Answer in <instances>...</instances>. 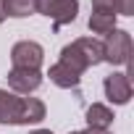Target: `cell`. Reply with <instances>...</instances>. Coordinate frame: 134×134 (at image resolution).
Here are the masks:
<instances>
[{"label":"cell","mask_w":134,"mask_h":134,"mask_svg":"<svg viewBox=\"0 0 134 134\" xmlns=\"http://www.w3.org/2000/svg\"><path fill=\"white\" fill-rule=\"evenodd\" d=\"M8 87L16 95H32L42 84V71H29V69H11L8 71Z\"/></svg>","instance_id":"52a82bcc"},{"label":"cell","mask_w":134,"mask_h":134,"mask_svg":"<svg viewBox=\"0 0 134 134\" xmlns=\"http://www.w3.org/2000/svg\"><path fill=\"white\" fill-rule=\"evenodd\" d=\"M5 19H26L34 13V0H3Z\"/></svg>","instance_id":"7c38bea8"},{"label":"cell","mask_w":134,"mask_h":134,"mask_svg":"<svg viewBox=\"0 0 134 134\" xmlns=\"http://www.w3.org/2000/svg\"><path fill=\"white\" fill-rule=\"evenodd\" d=\"M60 63H66L76 74H84L87 69L103 63V42L97 37H79L60 50Z\"/></svg>","instance_id":"7a4b0ae2"},{"label":"cell","mask_w":134,"mask_h":134,"mask_svg":"<svg viewBox=\"0 0 134 134\" xmlns=\"http://www.w3.org/2000/svg\"><path fill=\"white\" fill-rule=\"evenodd\" d=\"M29 134H53L50 129H34V131H29Z\"/></svg>","instance_id":"5bb4252c"},{"label":"cell","mask_w":134,"mask_h":134,"mask_svg":"<svg viewBox=\"0 0 134 134\" xmlns=\"http://www.w3.org/2000/svg\"><path fill=\"white\" fill-rule=\"evenodd\" d=\"M113 110L103 103H92L84 113V121H87V129H100V131H108V126L113 124Z\"/></svg>","instance_id":"9c48e42d"},{"label":"cell","mask_w":134,"mask_h":134,"mask_svg":"<svg viewBox=\"0 0 134 134\" xmlns=\"http://www.w3.org/2000/svg\"><path fill=\"white\" fill-rule=\"evenodd\" d=\"M47 108L40 97L16 95L8 90H0V124L5 126H29L45 118Z\"/></svg>","instance_id":"6da1fadb"},{"label":"cell","mask_w":134,"mask_h":134,"mask_svg":"<svg viewBox=\"0 0 134 134\" xmlns=\"http://www.w3.org/2000/svg\"><path fill=\"white\" fill-rule=\"evenodd\" d=\"M103 90H105V97L113 103V105H126L131 100V82H129V74H121V71H113L105 76L103 82Z\"/></svg>","instance_id":"8992f818"},{"label":"cell","mask_w":134,"mask_h":134,"mask_svg":"<svg viewBox=\"0 0 134 134\" xmlns=\"http://www.w3.org/2000/svg\"><path fill=\"white\" fill-rule=\"evenodd\" d=\"M69 134H110V131H100V129H82V131H69Z\"/></svg>","instance_id":"4fadbf2b"},{"label":"cell","mask_w":134,"mask_h":134,"mask_svg":"<svg viewBox=\"0 0 134 134\" xmlns=\"http://www.w3.org/2000/svg\"><path fill=\"white\" fill-rule=\"evenodd\" d=\"M34 13L53 19V29L58 32L66 24H74L79 16V0H34Z\"/></svg>","instance_id":"3957f363"},{"label":"cell","mask_w":134,"mask_h":134,"mask_svg":"<svg viewBox=\"0 0 134 134\" xmlns=\"http://www.w3.org/2000/svg\"><path fill=\"white\" fill-rule=\"evenodd\" d=\"M92 11H108L116 16H131L134 0H92Z\"/></svg>","instance_id":"8fae6325"},{"label":"cell","mask_w":134,"mask_h":134,"mask_svg":"<svg viewBox=\"0 0 134 134\" xmlns=\"http://www.w3.org/2000/svg\"><path fill=\"white\" fill-rule=\"evenodd\" d=\"M47 76H50V82H53L55 87H60V90H76L79 82H82V74H76L74 69H69V66L60 63V60L50 66Z\"/></svg>","instance_id":"ba28073f"},{"label":"cell","mask_w":134,"mask_h":134,"mask_svg":"<svg viewBox=\"0 0 134 134\" xmlns=\"http://www.w3.org/2000/svg\"><path fill=\"white\" fill-rule=\"evenodd\" d=\"M11 63H13V69L40 71L45 63V47L34 40H21L11 47Z\"/></svg>","instance_id":"5b68a950"},{"label":"cell","mask_w":134,"mask_h":134,"mask_svg":"<svg viewBox=\"0 0 134 134\" xmlns=\"http://www.w3.org/2000/svg\"><path fill=\"white\" fill-rule=\"evenodd\" d=\"M116 29V13H108V11H92L90 16V32L92 34H110Z\"/></svg>","instance_id":"30bf717a"},{"label":"cell","mask_w":134,"mask_h":134,"mask_svg":"<svg viewBox=\"0 0 134 134\" xmlns=\"http://www.w3.org/2000/svg\"><path fill=\"white\" fill-rule=\"evenodd\" d=\"M129 58H131V34L116 26L103 40V60L110 66H126Z\"/></svg>","instance_id":"277c9868"},{"label":"cell","mask_w":134,"mask_h":134,"mask_svg":"<svg viewBox=\"0 0 134 134\" xmlns=\"http://www.w3.org/2000/svg\"><path fill=\"white\" fill-rule=\"evenodd\" d=\"M5 21V11H3V0H0V24Z\"/></svg>","instance_id":"9a60e30c"}]
</instances>
